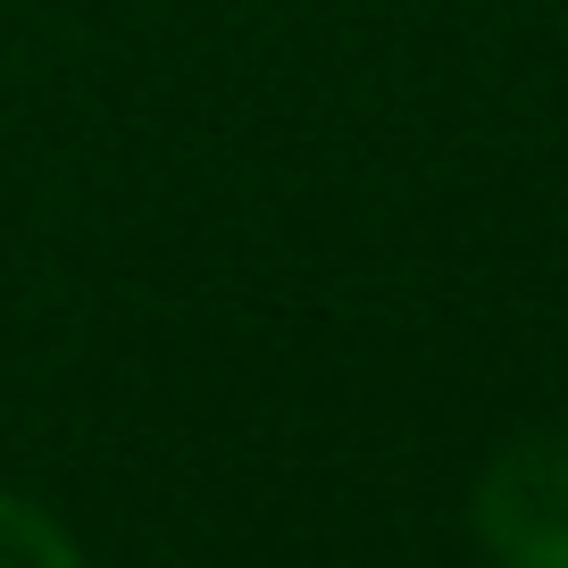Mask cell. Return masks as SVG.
Instances as JSON below:
<instances>
[{"label":"cell","instance_id":"obj_1","mask_svg":"<svg viewBox=\"0 0 568 568\" xmlns=\"http://www.w3.org/2000/svg\"><path fill=\"white\" fill-rule=\"evenodd\" d=\"M468 527L494 551V568H568V426L518 435L485 460Z\"/></svg>","mask_w":568,"mask_h":568},{"label":"cell","instance_id":"obj_2","mask_svg":"<svg viewBox=\"0 0 568 568\" xmlns=\"http://www.w3.org/2000/svg\"><path fill=\"white\" fill-rule=\"evenodd\" d=\"M0 568H84V551H75V535L51 510L0 494Z\"/></svg>","mask_w":568,"mask_h":568}]
</instances>
